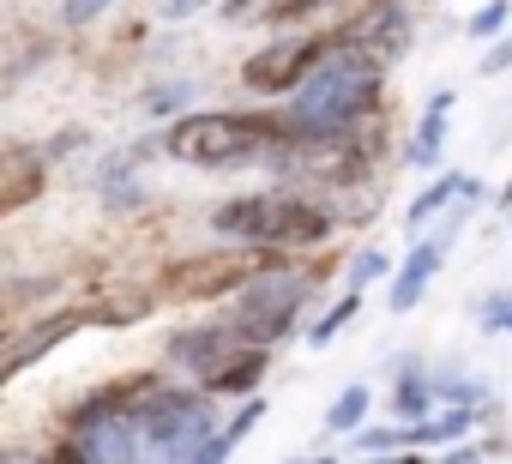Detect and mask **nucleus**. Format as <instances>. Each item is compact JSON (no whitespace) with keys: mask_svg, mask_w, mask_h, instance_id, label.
<instances>
[{"mask_svg":"<svg viewBox=\"0 0 512 464\" xmlns=\"http://www.w3.org/2000/svg\"><path fill=\"white\" fill-rule=\"evenodd\" d=\"M260 416H266V398H260V392H247V404H241V410H235V422L223 428V446H235L253 422H260Z\"/></svg>","mask_w":512,"mask_h":464,"instance_id":"nucleus-20","label":"nucleus"},{"mask_svg":"<svg viewBox=\"0 0 512 464\" xmlns=\"http://www.w3.org/2000/svg\"><path fill=\"white\" fill-rule=\"evenodd\" d=\"M284 139L278 115H235V109H205V115H181L163 133V151L175 163L193 169H235L247 157H266Z\"/></svg>","mask_w":512,"mask_h":464,"instance_id":"nucleus-2","label":"nucleus"},{"mask_svg":"<svg viewBox=\"0 0 512 464\" xmlns=\"http://www.w3.org/2000/svg\"><path fill=\"white\" fill-rule=\"evenodd\" d=\"M199 380H205V392H217V398H247V392H260V380H266V344L241 338V344L223 350L211 368H199Z\"/></svg>","mask_w":512,"mask_h":464,"instance_id":"nucleus-9","label":"nucleus"},{"mask_svg":"<svg viewBox=\"0 0 512 464\" xmlns=\"http://www.w3.org/2000/svg\"><path fill=\"white\" fill-rule=\"evenodd\" d=\"M482 332H512V290L482 302Z\"/></svg>","mask_w":512,"mask_h":464,"instance_id":"nucleus-21","label":"nucleus"},{"mask_svg":"<svg viewBox=\"0 0 512 464\" xmlns=\"http://www.w3.org/2000/svg\"><path fill=\"white\" fill-rule=\"evenodd\" d=\"M139 434H145V458H193L211 434V410L199 392L157 386L139 404Z\"/></svg>","mask_w":512,"mask_h":464,"instance_id":"nucleus-4","label":"nucleus"},{"mask_svg":"<svg viewBox=\"0 0 512 464\" xmlns=\"http://www.w3.org/2000/svg\"><path fill=\"white\" fill-rule=\"evenodd\" d=\"M428 398H434V386L428 380H398V392H392V410H398V422H416V416H428Z\"/></svg>","mask_w":512,"mask_h":464,"instance_id":"nucleus-18","label":"nucleus"},{"mask_svg":"<svg viewBox=\"0 0 512 464\" xmlns=\"http://www.w3.org/2000/svg\"><path fill=\"white\" fill-rule=\"evenodd\" d=\"M332 43L356 49V55H362V61H374V67H392V61L410 49V13L398 7V0H374V7H368L350 31H338Z\"/></svg>","mask_w":512,"mask_h":464,"instance_id":"nucleus-7","label":"nucleus"},{"mask_svg":"<svg viewBox=\"0 0 512 464\" xmlns=\"http://www.w3.org/2000/svg\"><path fill=\"white\" fill-rule=\"evenodd\" d=\"M187 97H193V85H157V91H145V109L151 115H175V109H187Z\"/></svg>","mask_w":512,"mask_h":464,"instance_id":"nucleus-19","label":"nucleus"},{"mask_svg":"<svg viewBox=\"0 0 512 464\" xmlns=\"http://www.w3.org/2000/svg\"><path fill=\"white\" fill-rule=\"evenodd\" d=\"M266 217H272V193H241V199H223L211 211V229L229 242H253L266 248Z\"/></svg>","mask_w":512,"mask_h":464,"instance_id":"nucleus-11","label":"nucleus"},{"mask_svg":"<svg viewBox=\"0 0 512 464\" xmlns=\"http://www.w3.org/2000/svg\"><path fill=\"white\" fill-rule=\"evenodd\" d=\"M356 314H362V290H356V296H344V302H338L332 314H320V320L308 326V338H314V350H326V344H332V338H338V332H344V326L356 320Z\"/></svg>","mask_w":512,"mask_h":464,"instance_id":"nucleus-17","label":"nucleus"},{"mask_svg":"<svg viewBox=\"0 0 512 464\" xmlns=\"http://www.w3.org/2000/svg\"><path fill=\"white\" fill-rule=\"evenodd\" d=\"M500 205H512V187H506V199H500Z\"/></svg>","mask_w":512,"mask_h":464,"instance_id":"nucleus-29","label":"nucleus"},{"mask_svg":"<svg viewBox=\"0 0 512 464\" xmlns=\"http://www.w3.org/2000/svg\"><path fill=\"white\" fill-rule=\"evenodd\" d=\"M374 103H380V67L362 61L356 49L332 43L308 67V79L290 91V109L278 121H284V139H320V133H338V127L374 115Z\"/></svg>","mask_w":512,"mask_h":464,"instance_id":"nucleus-1","label":"nucleus"},{"mask_svg":"<svg viewBox=\"0 0 512 464\" xmlns=\"http://www.w3.org/2000/svg\"><path fill=\"white\" fill-rule=\"evenodd\" d=\"M362 416H368V386H344L332 398V410H326V428L332 434H350V428H362Z\"/></svg>","mask_w":512,"mask_h":464,"instance_id":"nucleus-16","label":"nucleus"},{"mask_svg":"<svg viewBox=\"0 0 512 464\" xmlns=\"http://www.w3.org/2000/svg\"><path fill=\"white\" fill-rule=\"evenodd\" d=\"M452 199H482V181L476 175H440V181H428L416 199H410V229H422L434 211H446Z\"/></svg>","mask_w":512,"mask_h":464,"instance_id":"nucleus-14","label":"nucleus"},{"mask_svg":"<svg viewBox=\"0 0 512 464\" xmlns=\"http://www.w3.org/2000/svg\"><path fill=\"white\" fill-rule=\"evenodd\" d=\"M506 13H512V7H506V0H488V7H482V13L470 19V37H494V31L506 25Z\"/></svg>","mask_w":512,"mask_h":464,"instance_id":"nucleus-22","label":"nucleus"},{"mask_svg":"<svg viewBox=\"0 0 512 464\" xmlns=\"http://www.w3.org/2000/svg\"><path fill=\"white\" fill-rule=\"evenodd\" d=\"M272 254H278V248H260V254H199V260H181V266H169V272H163V296H169V302L229 296V290H241L253 272L278 266Z\"/></svg>","mask_w":512,"mask_h":464,"instance_id":"nucleus-5","label":"nucleus"},{"mask_svg":"<svg viewBox=\"0 0 512 464\" xmlns=\"http://www.w3.org/2000/svg\"><path fill=\"white\" fill-rule=\"evenodd\" d=\"M314 7H320V0H314Z\"/></svg>","mask_w":512,"mask_h":464,"instance_id":"nucleus-30","label":"nucleus"},{"mask_svg":"<svg viewBox=\"0 0 512 464\" xmlns=\"http://www.w3.org/2000/svg\"><path fill=\"white\" fill-rule=\"evenodd\" d=\"M506 67H512V37H506V43H494V49L482 55V73H506Z\"/></svg>","mask_w":512,"mask_h":464,"instance_id":"nucleus-25","label":"nucleus"},{"mask_svg":"<svg viewBox=\"0 0 512 464\" xmlns=\"http://www.w3.org/2000/svg\"><path fill=\"white\" fill-rule=\"evenodd\" d=\"M260 7H266V13H278V19H296V13H308V7H314V0H260Z\"/></svg>","mask_w":512,"mask_h":464,"instance_id":"nucleus-26","label":"nucleus"},{"mask_svg":"<svg viewBox=\"0 0 512 464\" xmlns=\"http://www.w3.org/2000/svg\"><path fill=\"white\" fill-rule=\"evenodd\" d=\"M446 242H452V236H434V242H416V248H410L404 272L392 278V314H410V308H416V302L428 296L434 272L446 266Z\"/></svg>","mask_w":512,"mask_h":464,"instance_id":"nucleus-10","label":"nucleus"},{"mask_svg":"<svg viewBox=\"0 0 512 464\" xmlns=\"http://www.w3.org/2000/svg\"><path fill=\"white\" fill-rule=\"evenodd\" d=\"M446 115H452V91H440V97L428 103V115H422V127H416V139H410V163H416V169L440 163V145H446Z\"/></svg>","mask_w":512,"mask_h":464,"instance_id":"nucleus-15","label":"nucleus"},{"mask_svg":"<svg viewBox=\"0 0 512 464\" xmlns=\"http://www.w3.org/2000/svg\"><path fill=\"white\" fill-rule=\"evenodd\" d=\"M43 193V157L37 151H0V217Z\"/></svg>","mask_w":512,"mask_h":464,"instance_id":"nucleus-12","label":"nucleus"},{"mask_svg":"<svg viewBox=\"0 0 512 464\" xmlns=\"http://www.w3.org/2000/svg\"><path fill=\"white\" fill-rule=\"evenodd\" d=\"M326 236H332V205H320L314 193H272L266 248H320Z\"/></svg>","mask_w":512,"mask_h":464,"instance_id":"nucleus-8","label":"nucleus"},{"mask_svg":"<svg viewBox=\"0 0 512 464\" xmlns=\"http://www.w3.org/2000/svg\"><path fill=\"white\" fill-rule=\"evenodd\" d=\"M380 272H386V254H380V248H368V254H362V260H356V278H350V284H356V290H362V284H374V278H380Z\"/></svg>","mask_w":512,"mask_h":464,"instance_id":"nucleus-23","label":"nucleus"},{"mask_svg":"<svg viewBox=\"0 0 512 464\" xmlns=\"http://www.w3.org/2000/svg\"><path fill=\"white\" fill-rule=\"evenodd\" d=\"M440 398H452V404H482V386H476V380H440Z\"/></svg>","mask_w":512,"mask_h":464,"instance_id":"nucleus-24","label":"nucleus"},{"mask_svg":"<svg viewBox=\"0 0 512 464\" xmlns=\"http://www.w3.org/2000/svg\"><path fill=\"white\" fill-rule=\"evenodd\" d=\"M320 278L314 272H296V266H266L241 284V314H235V332L253 338V344H278L290 326H296V308L308 302Z\"/></svg>","mask_w":512,"mask_h":464,"instance_id":"nucleus-3","label":"nucleus"},{"mask_svg":"<svg viewBox=\"0 0 512 464\" xmlns=\"http://www.w3.org/2000/svg\"><path fill=\"white\" fill-rule=\"evenodd\" d=\"M157 7H163L169 19H187V13H199V7H205V0H157Z\"/></svg>","mask_w":512,"mask_h":464,"instance_id":"nucleus-27","label":"nucleus"},{"mask_svg":"<svg viewBox=\"0 0 512 464\" xmlns=\"http://www.w3.org/2000/svg\"><path fill=\"white\" fill-rule=\"evenodd\" d=\"M332 49V37H290V43H266L260 55H247L241 67V85L260 91V97H284L308 79V67Z\"/></svg>","mask_w":512,"mask_h":464,"instance_id":"nucleus-6","label":"nucleus"},{"mask_svg":"<svg viewBox=\"0 0 512 464\" xmlns=\"http://www.w3.org/2000/svg\"><path fill=\"white\" fill-rule=\"evenodd\" d=\"M235 344H241V332H235V320H229V326H199V332H175V338H169V356H175L181 368H193V374H199V368H211V362H217L223 350H235Z\"/></svg>","mask_w":512,"mask_h":464,"instance_id":"nucleus-13","label":"nucleus"},{"mask_svg":"<svg viewBox=\"0 0 512 464\" xmlns=\"http://www.w3.org/2000/svg\"><path fill=\"white\" fill-rule=\"evenodd\" d=\"M7 374H13V368H7V362H0V386H7Z\"/></svg>","mask_w":512,"mask_h":464,"instance_id":"nucleus-28","label":"nucleus"}]
</instances>
